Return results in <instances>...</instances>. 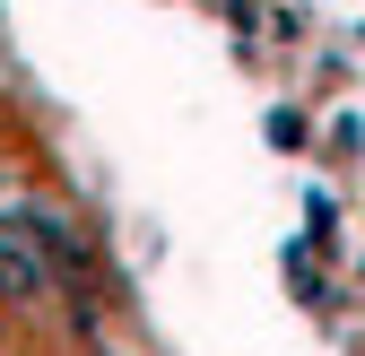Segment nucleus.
<instances>
[{"label": "nucleus", "instance_id": "1", "mask_svg": "<svg viewBox=\"0 0 365 356\" xmlns=\"http://www.w3.org/2000/svg\"><path fill=\"white\" fill-rule=\"evenodd\" d=\"M0 226H9V235H18V244H26V252L43 261V270H78V261H87V252H78V235L61 226L53 209H9Z\"/></svg>", "mask_w": 365, "mask_h": 356}, {"label": "nucleus", "instance_id": "2", "mask_svg": "<svg viewBox=\"0 0 365 356\" xmlns=\"http://www.w3.org/2000/svg\"><path fill=\"white\" fill-rule=\"evenodd\" d=\"M43 278H53V270H43V261L0 226V295H43Z\"/></svg>", "mask_w": 365, "mask_h": 356}]
</instances>
